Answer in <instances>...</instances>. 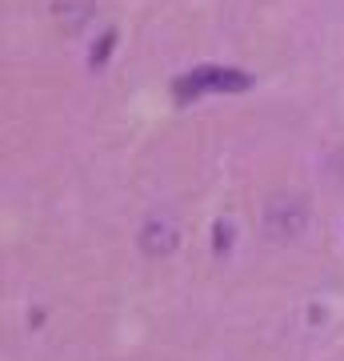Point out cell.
<instances>
[{"label":"cell","instance_id":"obj_3","mask_svg":"<svg viewBox=\"0 0 344 361\" xmlns=\"http://www.w3.org/2000/svg\"><path fill=\"white\" fill-rule=\"evenodd\" d=\"M52 16H56L60 28L77 32V28L92 16V0H52Z\"/></svg>","mask_w":344,"mask_h":361},{"label":"cell","instance_id":"obj_2","mask_svg":"<svg viewBox=\"0 0 344 361\" xmlns=\"http://www.w3.org/2000/svg\"><path fill=\"white\" fill-rule=\"evenodd\" d=\"M180 245V229L172 217H148L141 229V249L148 257H168Z\"/></svg>","mask_w":344,"mask_h":361},{"label":"cell","instance_id":"obj_1","mask_svg":"<svg viewBox=\"0 0 344 361\" xmlns=\"http://www.w3.org/2000/svg\"><path fill=\"white\" fill-rule=\"evenodd\" d=\"M265 233L272 241H293L308 229V201L300 193H272L265 201Z\"/></svg>","mask_w":344,"mask_h":361},{"label":"cell","instance_id":"obj_4","mask_svg":"<svg viewBox=\"0 0 344 361\" xmlns=\"http://www.w3.org/2000/svg\"><path fill=\"white\" fill-rule=\"evenodd\" d=\"M184 92H192V89H244V77H236V73H224V68H212V73H192L184 85H180Z\"/></svg>","mask_w":344,"mask_h":361}]
</instances>
